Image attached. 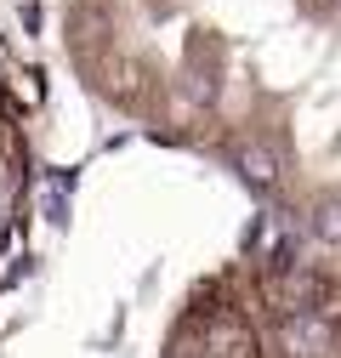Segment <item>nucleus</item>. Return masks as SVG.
<instances>
[{
    "label": "nucleus",
    "instance_id": "obj_1",
    "mask_svg": "<svg viewBox=\"0 0 341 358\" xmlns=\"http://www.w3.org/2000/svg\"><path fill=\"white\" fill-rule=\"evenodd\" d=\"M34 199V148H29V103L17 92V74L0 52V262H6L29 228Z\"/></svg>",
    "mask_w": 341,
    "mask_h": 358
},
{
    "label": "nucleus",
    "instance_id": "obj_2",
    "mask_svg": "<svg viewBox=\"0 0 341 358\" xmlns=\"http://www.w3.org/2000/svg\"><path fill=\"white\" fill-rule=\"evenodd\" d=\"M302 234L330 245V250H341V194H319V199L302 205Z\"/></svg>",
    "mask_w": 341,
    "mask_h": 358
},
{
    "label": "nucleus",
    "instance_id": "obj_3",
    "mask_svg": "<svg viewBox=\"0 0 341 358\" xmlns=\"http://www.w3.org/2000/svg\"><path fill=\"white\" fill-rule=\"evenodd\" d=\"M330 6H341V0H330Z\"/></svg>",
    "mask_w": 341,
    "mask_h": 358
}]
</instances>
